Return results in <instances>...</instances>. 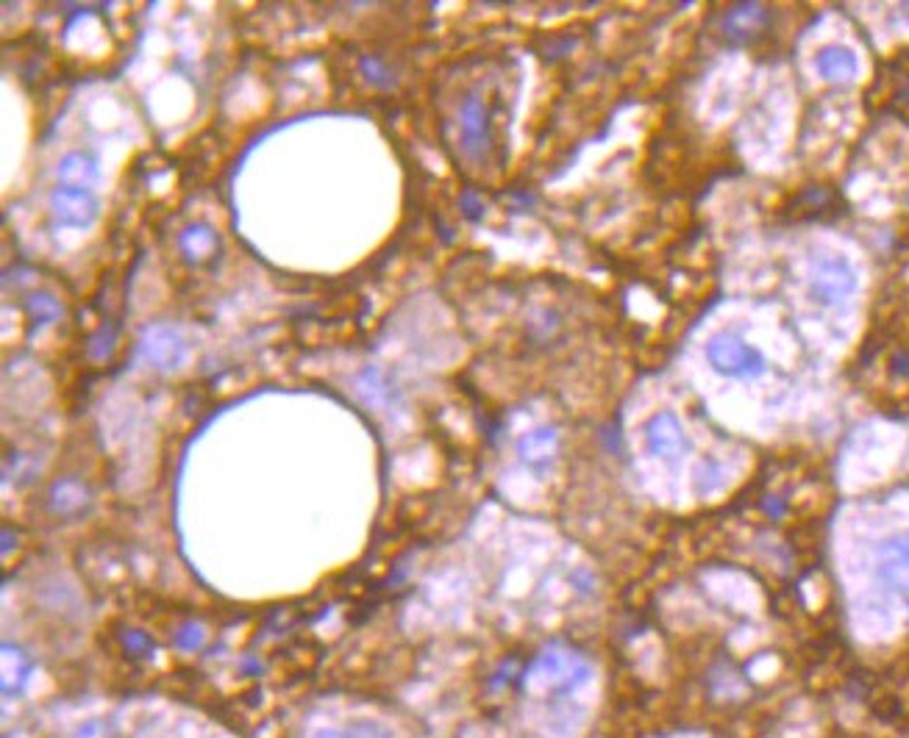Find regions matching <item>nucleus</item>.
Returning <instances> with one entry per match:
<instances>
[{
  "mask_svg": "<svg viewBox=\"0 0 909 738\" xmlns=\"http://www.w3.org/2000/svg\"><path fill=\"white\" fill-rule=\"evenodd\" d=\"M645 442H648L651 453L671 461V464H676L684 455V450H687V439H684L682 425H678L676 416L667 414V411L656 414L654 420L645 425Z\"/></svg>",
  "mask_w": 909,
  "mask_h": 738,
  "instance_id": "7",
  "label": "nucleus"
},
{
  "mask_svg": "<svg viewBox=\"0 0 909 738\" xmlns=\"http://www.w3.org/2000/svg\"><path fill=\"white\" fill-rule=\"evenodd\" d=\"M857 286L854 269L846 258H823L818 262L815 275H812V292L821 303H834L843 301L846 295H851Z\"/></svg>",
  "mask_w": 909,
  "mask_h": 738,
  "instance_id": "6",
  "label": "nucleus"
},
{
  "mask_svg": "<svg viewBox=\"0 0 909 738\" xmlns=\"http://www.w3.org/2000/svg\"><path fill=\"white\" fill-rule=\"evenodd\" d=\"M507 126L504 115V95L501 87L490 78L470 83L457 100H451L448 111L446 131L448 139L462 150L468 161H487L498 145V134Z\"/></svg>",
  "mask_w": 909,
  "mask_h": 738,
  "instance_id": "1",
  "label": "nucleus"
},
{
  "mask_svg": "<svg viewBox=\"0 0 909 738\" xmlns=\"http://www.w3.org/2000/svg\"><path fill=\"white\" fill-rule=\"evenodd\" d=\"M590 678V663L581 656L568 650H548L537 658L526 672V686L531 691H548V695H570L587 683Z\"/></svg>",
  "mask_w": 909,
  "mask_h": 738,
  "instance_id": "2",
  "label": "nucleus"
},
{
  "mask_svg": "<svg viewBox=\"0 0 909 738\" xmlns=\"http://www.w3.org/2000/svg\"><path fill=\"white\" fill-rule=\"evenodd\" d=\"M98 197L92 189L81 186L59 184L50 195V214H53L56 228L87 230L98 219Z\"/></svg>",
  "mask_w": 909,
  "mask_h": 738,
  "instance_id": "4",
  "label": "nucleus"
},
{
  "mask_svg": "<svg viewBox=\"0 0 909 738\" xmlns=\"http://www.w3.org/2000/svg\"><path fill=\"white\" fill-rule=\"evenodd\" d=\"M706 362L723 377H756L765 372V356L732 334H717L706 345Z\"/></svg>",
  "mask_w": 909,
  "mask_h": 738,
  "instance_id": "3",
  "label": "nucleus"
},
{
  "mask_svg": "<svg viewBox=\"0 0 909 738\" xmlns=\"http://www.w3.org/2000/svg\"><path fill=\"white\" fill-rule=\"evenodd\" d=\"M56 176H59V184H65V186L92 189V186L98 184L100 170H98V161H95V156L76 150V154H67L65 159L59 161V167H56Z\"/></svg>",
  "mask_w": 909,
  "mask_h": 738,
  "instance_id": "8",
  "label": "nucleus"
},
{
  "mask_svg": "<svg viewBox=\"0 0 909 738\" xmlns=\"http://www.w3.org/2000/svg\"><path fill=\"white\" fill-rule=\"evenodd\" d=\"M815 67L827 81H849V78H854L857 70H860V61H857V56L851 53L849 48L832 45V48H823L821 53H818Z\"/></svg>",
  "mask_w": 909,
  "mask_h": 738,
  "instance_id": "10",
  "label": "nucleus"
},
{
  "mask_svg": "<svg viewBox=\"0 0 909 738\" xmlns=\"http://www.w3.org/2000/svg\"><path fill=\"white\" fill-rule=\"evenodd\" d=\"M145 351H148V358L156 367H178V362L184 358L182 342L173 334H167V331H156V334L145 342Z\"/></svg>",
  "mask_w": 909,
  "mask_h": 738,
  "instance_id": "13",
  "label": "nucleus"
},
{
  "mask_svg": "<svg viewBox=\"0 0 909 738\" xmlns=\"http://www.w3.org/2000/svg\"><path fill=\"white\" fill-rule=\"evenodd\" d=\"M554 450H557V433H554L551 427L529 433V436H524V442H520V455H524L526 464L535 466V470H543V466L551 461Z\"/></svg>",
  "mask_w": 909,
  "mask_h": 738,
  "instance_id": "11",
  "label": "nucleus"
},
{
  "mask_svg": "<svg viewBox=\"0 0 909 738\" xmlns=\"http://www.w3.org/2000/svg\"><path fill=\"white\" fill-rule=\"evenodd\" d=\"M312 738H392V736L387 734L381 725L359 722V725H353V728H345V730H320V734Z\"/></svg>",
  "mask_w": 909,
  "mask_h": 738,
  "instance_id": "14",
  "label": "nucleus"
},
{
  "mask_svg": "<svg viewBox=\"0 0 909 738\" xmlns=\"http://www.w3.org/2000/svg\"><path fill=\"white\" fill-rule=\"evenodd\" d=\"M33 672V663L28 661L26 652L14 644L3 647V675H0V686H3L6 697H14L26 689L28 678Z\"/></svg>",
  "mask_w": 909,
  "mask_h": 738,
  "instance_id": "9",
  "label": "nucleus"
},
{
  "mask_svg": "<svg viewBox=\"0 0 909 738\" xmlns=\"http://www.w3.org/2000/svg\"><path fill=\"white\" fill-rule=\"evenodd\" d=\"M877 574L893 594L909 602V533H899L879 544Z\"/></svg>",
  "mask_w": 909,
  "mask_h": 738,
  "instance_id": "5",
  "label": "nucleus"
},
{
  "mask_svg": "<svg viewBox=\"0 0 909 738\" xmlns=\"http://www.w3.org/2000/svg\"><path fill=\"white\" fill-rule=\"evenodd\" d=\"M890 87L888 92H884V100H888L890 109L896 111V115L907 117L909 120V53L901 56L899 61L893 65V72L888 76Z\"/></svg>",
  "mask_w": 909,
  "mask_h": 738,
  "instance_id": "12",
  "label": "nucleus"
}]
</instances>
